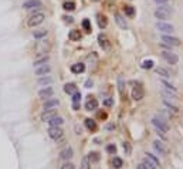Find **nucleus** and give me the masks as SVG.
<instances>
[{
  "instance_id": "nucleus-47",
  "label": "nucleus",
  "mask_w": 183,
  "mask_h": 169,
  "mask_svg": "<svg viewBox=\"0 0 183 169\" xmlns=\"http://www.w3.org/2000/svg\"><path fill=\"white\" fill-rule=\"evenodd\" d=\"M155 1H156L157 4H166V3H168L169 0H155Z\"/></svg>"
},
{
  "instance_id": "nucleus-22",
  "label": "nucleus",
  "mask_w": 183,
  "mask_h": 169,
  "mask_svg": "<svg viewBox=\"0 0 183 169\" xmlns=\"http://www.w3.org/2000/svg\"><path fill=\"white\" fill-rule=\"evenodd\" d=\"M115 21H117V24L121 27L122 30H125V29L128 27V24H126L125 19H124V17H122V16H121L119 13H115Z\"/></svg>"
},
{
  "instance_id": "nucleus-3",
  "label": "nucleus",
  "mask_w": 183,
  "mask_h": 169,
  "mask_svg": "<svg viewBox=\"0 0 183 169\" xmlns=\"http://www.w3.org/2000/svg\"><path fill=\"white\" fill-rule=\"evenodd\" d=\"M44 19H46V14L41 13V12H36V13H33L28 19H27V26L28 27H37L44 21Z\"/></svg>"
},
{
  "instance_id": "nucleus-32",
  "label": "nucleus",
  "mask_w": 183,
  "mask_h": 169,
  "mask_svg": "<svg viewBox=\"0 0 183 169\" xmlns=\"http://www.w3.org/2000/svg\"><path fill=\"white\" fill-rule=\"evenodd\" d=\"M142 162H144L145 165H146V166H148L149 169H159V166H157L156 163H155V162H152V161H150L149 158H146V156L144 158V161H142Z\"/></svg>"
},
{
  "instance_id": "nucleus-6",
  "label": "nucleus",
  "mask_w": 183,
  "mask_h": 169,
  "mask_svg": "<svg viewBox=\"0 0 183 169\" xmlns=\"http://www.w3.org/2000/svg\"><path fill=\"white\" fill-rule=\"evenodd\" d=\"M156 29L159 33H163V34H172L175 31V27L172 24H169V23H165V21H157Z\"/></svg>"
},
{
  "instance_id": "nucleus-12",
  "label": "nucleus",
  "mask_w": 183,
  "mask_h": 169,
  "mask_svg": "<svg viewBox=\"0 0 183 169\" xmlns=\"http://www.w3.org/2000/svg\"><path fill=\"white\" fill-rule=\"evenodd\" d=\"M52 94H54V90L51 87H46V88H43V90L39 91V97L41 99H48V98L52 97Z\"/></svg>"
},
{
  "instance_id": "nucleus-25",
  "label": "nucleus",
  "mask_w": 183,
  "mask_h": 169,
  "mask_svg": "<svg viewBox=\"0 0 183 169\" xmlns=\"http://www.w3.org/2000/svg\"><path fill=\"white\" fill-rule=\"evenodd\" d=\"M118 90H119L122 99H125V81L122 77H118Z\"/></svg>"
},
{
  "instance_id": "nucleus-23",
  "label": "nucleus",
  "mask_w": 183,
  "mask_h": 169,
  "mask_svg": "<svg viewBox=\"0 0 183 169\" xmlns=\"http://www.w3.org/2000/svg\"><path fill=\"white\" fill-rule=\"evenodd\" d=\"M97 21H98L99 29H105V27L108 26V19H106V16H104V14H98L97 16Z\"/></svg>"
},
{
  "instance_id": "nucleus-31",
  "label": "nucleus",
  "mask_w": 183,
  "mask_h": 169,
  "mask_svg": "<svg viewBox=\"0 0 183 169\" xmlns=\"http://www.w3.org/2000/svg\"><path fill=\"white\" fill-rule=\"evenodd\" d=\"M48 61V57L47 56H44V57H41V59H39V60H36L33 63V67L34 68H37V67H40V65H44Z\"/></svg>"
},
{
  "instance_id": "nucleus-36",
  "label": "nucleus",
  "mask_w": 183,
  "mask_h": 169,
  "mask_svg": "<svg viewBox=\"0 0 183 169\" xmlns=\"http://www.w3.org/2000/svg\"><path fill=\"white\" fill-rule=\"evenodd\" d=\"M63 9H64L66 12H72V10H75V3H74V1H66V3L63 4Z\"/></svg>"
},
{
  "instance_id": "nucleus-7",
  "label": "nucleus",
  "mask_w": 183,
  "mask_h": 169,
  "mask_svg": "<svg viewBox=\"0 0 183 169\" xmlns=\"http://www.w3.org/2000/svg\"><path fill=\"white\" fill-rule=\"evenodd\" d=\"M131 95H132V98H133L135 101H141V99L145 97V90H144V87H142V84L135 85V87L132 88Z\"/></svg>"
},
{
  "instance_id": "nucleus-16",
  "label": "nucleus",
  "mask_w": 183,
  "mask_h": 169,
  "mask_svg": "<svg viewBox=\"0 0 183 169\" xmlns=\"http://www.w3.org/2000/svg\"><path fill=\"white\" fill-rule=\"evenodd\" d=\"M57 115V110L55 108H51V110H46L43 114H41V119L44 121V122H47L48 119H51L52 117H55Z\"/></svg>"
},
{
  "instance_id": "nucleus-28",
  "label": "nucleus",
  "mask_w": 183,
  "mask_h": 169,
  "mask_svg": "<svg viewBox=\"0 0 183 169\" xmlns=\"http://www.w3.org/2000/svg\"><path fill=\"white\" fill-rule=\"evenodd\" d=\"M163 105H165V107H168V108H169V111L172 110L173 112H176V114L179 112V107H177V105H175L172 101H169V99H165V98H163Z\"/></svg>"
},
{
  "instance_id": "nucleus-29",
  "label": "nucleus",
  "mask_w": 183,
  "mask_h": 169,
  "mask_svg": "<svg viewBox=\"0 0 183 169\" xmlns=\"http://www.w3.org/2000/svg\"><path fill=\"white\" fill-rule=\"evenodd\" d=\"M156 74L157 75H160L162 78H170V72L166 70V68H163V67H157L156 68Z\"/></svg>"
},
{
  "instance_id": "nucleus-38",
  "label": "nucleus",
  "mask_w": 183,
  "mask_h": 169,
  "mask_svg": "<svg viewBox=\"0 0 183 169\" xmlns=\"http://www.w3.org/2000/svg\"><path fill=\"white\" fill-rule=\"evenodd\" d=\"M88 159H90L91 162H98L99 161V154L98 152H90V154H88Z\"/></svg>"
},
{
  "instance_id": "nucleus-5",
  "label": "nucleus",
  "mask_w": 183,
  "mask_h": 169,
  "mask_svg": "<svg viewBox=\"0 0 183 169\" xmlns=\"http://www.w3.org/2000/svg\"><path fill=\"white\" fill-rule=\"evenodd\" d=\"M160 56H162V59L170 65H176L179 63V57H177V54L172 51H162L160 53Z\"/></svg>"
},
{
  "instance_id": "nucleus-20",
  "label": "nucleus",
  "mask_w": 183,
  "mask_h": 169,
  "mask_svg": "<svg viewBox=\"0 0 183 169\" xmlns=\"http://www.w3.org/2000/svg\"><path fill=\"white\" fill-rule=\"evenodd\" d=\"M72 155H74V151L71 148H66L64 151H61V154H60V158L63 159V161H68V159H71Z\"/></svg>"
},
{
  "instance_id": "nucleus-49",
  "label": "nucleus",
  "mask_w": 183,
  "mask_h": 169,
  "mask_svg": "<svg viewBox=\"0 0 183 169\" xmlns=\"http://www.w3.org/2000/svg\"><path fill=\"white\" fill-rule=\"evenodd\" d=\"M64 20H66L67 23H72V17H70V16H68V17L66 16V17H64Z\"/></svg>"
},
{
  "instance_id": "nucleus-45",
  "label": "nucleus",
  "mask_w": 183,
  "mask_h": 169,
  "mask_svg": "<svg viewBox=\"0 0 183 169\" xmlns=\"http://www.w3.org/2000/svg\"><path fill=\"white\" fill-rule=\"evenodd\" d=\"M61 169H75V166L72 165V163H70V162H67V163H64L63 166H61Z\"/></svg>"
},
{
  "instance_id": "nucleus-35",
  "label": "nucleus",
  "mask_w": 183,
  "mask_h": 169,
  "mask_svg": "<svg viewBox=\"0 0 183 169\" xmlns=\"http://www.w3.org/2000/svg\"><path fill=\"white\" fill-rule=\"evenodd\" d=\"M124 12H125V14L128 16V17H133L135 16V7L133 6H125L124 7Z\"/></svg>"
},
{
  "instance_id": "nucleus-34",
  "label": "nucleus",
  "mask_w": 183,
  "mask_h": 169,
  "mask_svg": "<svg viewBox=\"0 0 183 169\" xmlns=\"http://www.w3.org/2000/svg\"><path fill=\"white\" fill-rule=\"evenodd\" d=\"M112 166L115 169H121L124 166V161H122L121 158H114V159H112Z\"/></svg>"
},
{
  "instance_id": "nucleus-8",
  "label": "nucleus",
  "mask_w": 183,
  "mask_h": 169,
  "mask_svg": "<svg viewBox=\"0 0 183 169\" xmlns=\"http://www.w3.org/2000/svg\"><path fill=\"white\" fill-rule=\"evenodd\" d=\"M21 7H23L24 10H36V9L43 7V1H41V0H26Z\"/></svg>"
},
{
  "instance_id": "nucleus-41",
  "label": "nucleus",
  "mask_w": 183,
  "mask_h": 169,
  "mask_svg": "<svg viewBox=\"0 0 183 169\" xmlns=\"http://www.w3.org/2000/svg\"><path fill=\"white\" fill-rule=\"evenodd\" d=\"M79 101H81V92L75 91L72 94V104H79Z\"/></svg>"
},
{
  "instance_id": "nucleus-48",
  "label": "nucleus",
  "mask_w": 183,
  "mask_h": 169,
  "mask_svg": "<svg viewBox=\"0 0 183 169\" xmlns=\"http://www.w3.org/2000/svg\"><path fill=\"white\" fill-rule=\"evenodd\" d=\"M91 85H92V81H90V80L85 83V87H87V88H91Z\"/></svg>"
},
{
  "instance_id": "nucleus-17",
  "label": "nucleus",
  "mask_w": 183,
  "mask_h": 169,
  "mask_svg": "<svg viewBox=\"0 0 183 169\" xmlns=\"http://www.w3.org/2000/svg\"><path fill=\"white\" fill-rule=\"evenodd\" d=\"M84 124H85V127H87V129L91 131V132H95V131L98 129V125H97V122H95L94 119H91V118H87Z\"/></svg>"
},
{
  "instance_id": "nucleus-37",
  "label": "nucleus",
  "mask_w": 183,
  "mask_h": 169,
  "mask_svg": "<svg viewBox=\"0 0 183 169\" xmlns=\"http://www.w3.org/2000/svg\"><path fill=\"white\" fill-rule=\"evenodd\" d=\"M79 169H91V163H90L88 156H84V158H82V162H81V166H79Z\"/></svg>"
},
{
  "instance_id": "nucleus-43",
  "label": "nucleus",
  "mask_w": 183,
  "mask_h": 169,
  "mask_svg": "<svg viewBox=\"0 0 183 169\" xmlns=\"http://www.w3.org/2000/svg\"><path fill=\"white\" fill-rule=\"evenodd\" d=\"M106 152H108V154H115V152H117V146H115L114 143L108 145V146H106Z\"/></svg>"
},
{
  "instance_id": "nucleus-26",
  "label": "nucleus",
  "mask_w": 183,
  "mask_h": 169,
  "mask_svg": "<svg viewBox=\"0 0 183 169\" xmlns=\"http://www.w3.org/2000/svg\"><path fill=\"white\" fill-rule=\"evenodd\" d=\"M64 91H66L67 94L72 95L74 92L78 91V90H77V85L74 84V83H70V84H66V85H64Z\"/></svg>"
},
{
  "instance_id": "nucleus-42",
  "label": "nucleus",
  "mask_w": 183,
  "mask_h": 169,
  "mask_svg": "<svg viewBox=\"0 0 183 169\" xmlns=\"http://www.w3.org/2000/svg\"><path fill=\"white\" fill-rule=\"evenodd\" d=\"M145 155H146V158H149L150 161H152V162H155L157 165V166H160V163H159V159H157L156 156L153 155V154H149V152H148V154H145Z\"/></svg>"
},
{
  "instance_id": "nucleus-4",
  "label": "nucleus",
  "mask_w": 183,
  "mask_h": 169,
  "mask_svg": "<svg viewBox=\"0 0 183 169\" xmlns=\"http://www.w3.org/2000/svg\"><path fill=\"white\" fill-rule=\"evenodd\" d=\"M162 43L168 47H179L180 46V40L177 39V37L170 36V34H163V36H162Z\"/></svg>"
},
{
  "instance_id": "nucleus-33",
  "label": "nucleus",
  "mask_w": 183,
  "mask_h": 169,
  "mask_svg": "<svg viewBox=\"0 0 183 169\" xmlns=\"http://www.w3.org/2000/svg\"><path fill=\"white\" fill-rule=\"evenodd\" d=\"M37 83H39V85H48V84H51L52 83V78L51 77H46V75H44V77H40Z\"/></svg>"
},
{
  "instance_id": "nucleus-13",
  "label": "nucleus",
  "mask_w": 183,
  "mask_h": 169,
  "mask_svg": "<svg viewBox=\"0 0 183 169\" xmlns=\"http://www.w3.org/2000/svg\"><path fill=\"white\" fill-rule=\"evenodd\" d=\"M50 71H51V67H50L48 64H44V65H40V67H37L34 72H36V75H37V77H44V75H46V74H48Z\"/></svg>"
},
{
  "instance_id": "nucleus-40",
  "label": "nucleus",
  "mask_w": 183,
  "mask_h": 169,
  "mask_svg": "<svg viewBox=\"0 0 183 169\" xmlns=\"http://www.w3.org/2000/svg\"><path fill=\"white\" fill-rule=\"evenodd\" d=\"M122 148H124L125 155H131L132 154V146H131V143L129 142H124L122 143Z\"/></svg>"
},
{
  "instance_id": "nucleus-10",
  "label": "nucleus",
  "mask_w": 183,
  "mask_h": 169,
  "mask_svg": "<svg viewBox=\"0 0 183 169\" xmlns=\"http://www.w3.org/2000/svg\"><path fill=\"white\" fill-rule=\"evenodd\" d=\"M153 149L156 151L159 155H163V156H166L168 155V152H169L168 148H166V145H165L162 141H159V139H156V141L153 142Z\"/></svg>"
},
{
  "instance_id": "nucleus-2",
  "label": "nucleus",
  "mask_w": 183,
  "mask_h": 169,
  "mask_svg": "<svg viewBox=\"0 0 183 169\" xmlns=\"http://www.w3.org/2000/svg\"><path fill=\"white\" fill-rule=\"evenodd\" d=\"M172 13H173L172 7L166 6V4H162V6H159L156 10H155V17H156L159 21H165V20L169 19Z\"/></svg>"
},
{
  "instance_id": "nucleus-15",
  "label": "nucleus",
  "mask_w": 183,
  "mask_h": 169,
  "mask_svg": "<svg viewBox=\"0 0 183 169\" xmlns=\"http://www.w3.org/2000/svg\"><path fill=\"white\" fill-rule=\"evenodd\" d=\"M97 108H98V101H97V98L90 97V99L85 102V110L87 111H95Z\"/></svg>"
},
{
  "instance_id": "nucleus-1",
  "label": "nucleus",
  "mask_w": 183,
  "mask_h": 169,
  "mask_svg": "<svg viewBox=\"0 0 183 169\" xmlns=\"http://www.w3.org/2000/svg\"><path fill=\"white\" fill-rule=\"evenodd\" d=\"M152 125L155 127V129H156L157 135H160V137L166 138V134L169 132V125H168V122L165 121V119H162V118H152Z\"/></svg>"
},
{
  "instance_id": "nucleus-30",
  "label": "nucleus",
  "mask_w": 183,
  "mask_h": 169,
  "mask_svg": "<svg viewBox=\"0 0 183 169\" xmlns=\"http://www.w3.org/2000/svg\"><path fill=\"white\" fill-rule=\"evenodd\" d=\"M141 67H142L144 70H150V68L155 67V61H153V60H144Z\"/></svg>"
},
{
  "instance_id": "nucleus-27",
  "label": "nucleus",
  "mask_w": 183,
  "mask_h": 169,
  "mask_svg": "<svg viewBox=\"0 0 183 169\" xmlns=\"http://www.w3.org/2000/svg\"><path fill=\"white\" fill-rule=\"evenodd\" d=\"M47 30L46 29H39V30H34L33 31V37L34 39H43V37H46L47 36Z\"/></svg>"
},
{
  "instance_id": "nucleus-46",
  "label": "nucleus",
  "mask_w": 183,
  "mask_h": 169,
  "mask_svg": "<svg viewBox=\"0 0 183 169\" xmlns=\"http://www.w3.org/2000/svg\"><path fill=\"white\" fill-rule=\"evenodd\" d=\"M138 169H149V168H148V166H146L144 162H141L139 165H138Z\"/></svg>"
},
{
  "instance_id": "nucleus-18",
  "label": "nucleus",
  "mask_w": 183,
  "mask_h": 169,
  "mask_svg": "<svg viewBox=\"0 0 183 169\" xmlns=\"http://www.w3.org/2000/svg\"><path fill=\"white\" fill-rule=\"evenodd\" d=\"M47 122H48L50 127H61V125L64 124V119L61 117H58V115H55V117H52L51 119H48Z\"/></svg>"
},
{
  "instance_id": "nucleus-50",
  "label": "nucleus",
  "mask_w": 183,
  "mask_h": 169,
  "mask_svg": "<svg viewBox=\"0 0 183 169\" xmlns=\"http://www.w3.org/2000/svg\"><path fill=\"white\" fill-rule=\"evenodd\" d=\"M94 1H98V0H94Z\"/></svg>"
},
{
  "instance_id": "nucleus-14",
  "label": "nucleus",
  "mask_w": 183,
  "mask_h": 169,
  "mask_svg": "<svg viewBox=\"0 0 183 169\" xmlns=\"http://www.w3.org/2000/svg\"><path fill=\"white\" fill-rule=\"evenodd\" d=\"M58 104H60V101L57 99V98H48V99H46V101H44L43 108H44V111H46V110H51V108H55Z\"/></svg>"
},
{
  "instance_id": "nucleus-21",
  "label": "nucleus",
  "mask_w": 183,
  "mask_h": 169,
  "mask_svg": "<svg viewBox=\"0 0 183 169\" xmlns=\"http://www.w3.org/2000/svg\"><path fill=\"white\" fill-rule=\"evenodd\" d=\"M84 71H85V64H82V63H77V64L71 65V72H74V74H81Z\"/></svg>"
},
{
  "instance_id": "nucleus-39",
  "label": "nucleus",
  "mask_w": 183,
  "mask_h": 169,
  "mask_svg": "<svg viewBox=\"0 0 183 169\" xmlns=\"http://www.w3.org/2000/svg\"><path fill=\"white\" fill-rule=\"evenodd\" d=\"M82 27H84V30L87 33H91L92 31V29H91V21L88 19H85V20H82Z\"/></svg>"
},
{
  "instance_id": "nucleus-24",
  "label": "nucleus",
  "mask_w": 183,
  "mask_h": 169,
  "mask_svg": "<svg viewBox=\"0 0 183 169\" xmlns=\"http://www.w3.org/2000/svg\"><path fill=\"white\" fill-rule=\"evenodd\" d=\"M81 33H79V30H71V31L68 33V39L71 40V41H79L81 40Z\"/></svg>"
},
{
  "instance_id": "nucleus-44",
  "label": "nucleus",
  "mask_w": 183,
  "mask_h": 169,
  "mask_svg": "<svg viewBox=\"0 0 183 169\" xmlns=\"http://www.w3.org/2000/svg\"><path fill=\"white\" fill-rule=\"evenodd\" d=\"M104 105L105 107H112L114 105V98H106L104 101Z\"/></svg>"
},
{
  "instance_id": "nucleus-19",
  "label": "nucleus",
  "mask_w": 183,
  "mask_h": 169,
  "mask_svg": "<svg viewBox=\"0 0 183 169\" xmlns=\"http://www.w3.org/2000/svg\"><path fill=\"white\" fill-rule=\"evenodd\" d=\"M160 84H162V87H163V90H166V91H169V92H172V94H176L177 95L176 87H173V85L170 84V83H168L166 80H160Z\"/></svg>"
},
{
  "instance_id": "nucleus-9",
  "label": "nucleus",
  "mask_w": 183,
  "mask_h": 169,
  "mask_svg": "<svg viewBox=\"0 0 183 169\" xmlns=\"http://www.w3.org/2000/svg\"><path fill=\"white\" fill-rule=\"evenodd\" d=\"M64 132L61 129V127H50L48 128V137L54 139V141H58L60 138H63Z\"/></svg>"
},
{
  "instance_id": "nucleus-11",
  "label": "nucleus",
  "mask_w": 183,
  "mask_h": 169,
  "mask_svg": "<svg viewBox=\"0 0 183 169\" xmlns=\"http://www.w3.org/2000/svg\"><path fill=\"white\" fill-rule=\"evenodd\" d=\"M98 44L101 46V48H102V50H105V51H108V50L111 48V43H109L108 37L105 36L104 33L98 34Z\"/></svg>"
}]
</instances>
